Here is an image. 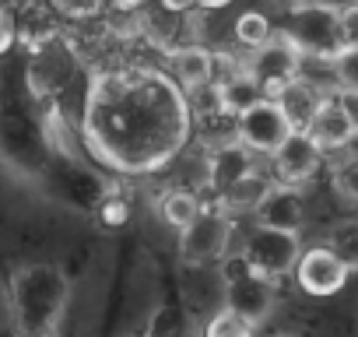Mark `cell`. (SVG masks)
I'll use <instances>...</instances> for the list:
<instances>
[{"instance_id":"4fadbf2b","label":"cell","mask_w":358,"mask_h":337,"mask_svg":"<svg viewBox=\"0 0 358 337\" xmlns=\"http://www.w3.org/2000/svg\"><path fill=\"white\" fill-rule=\"evenodd\" d=\"M169 74H172V81L183 92H201V88L215 85L218 60L201 43H187V46H176L169 53Z\"/></svg>"},{"instance_id":"9c48e42d","label":"cell","mask_w":358,"mask_h":337,"mask_svg":"<svg viewBox=\"0 0 358 337\" xmlns=\"http://www.w3.org/2000/svg\"><path fill=\"white\" fill-rule=\"evenodd\" d=\"M348 267L334 257V250L323 243V246H309L302 250L292 278L295 285L306 292V295H316V299H327V295H337L344 285H348Z\"/></svg>"},{"instance_id":"5b68a950","label":"cell","mask_w":358,"mask_h":337,"mask_svg":"<svg viewBox=\"0 0 358 337\" xmlns=\"http://www.w3.org/2000/svg\"><path fill=\"white\" fill-rule=\"evenodd\" d=\"M232 218L218 208H204L183 232H179V257L194 267H215L229 257Z\"/></svg>"},{"instance_id":"30bf717a","label":"cell","mask_w":358,"mask_h":337,"mask_svg":"<svg viewBox=\"0 0 358 337\" xmlns=\"http://www.w3.org/2000/svg\"><path fill=\"white\" fill-rule=\"evenodd\" d=\"M271 165H274V180L278 183H288V187H306L320 168H323V151L316 148V141L306 134V130H295L274 155H271Z\"/></svg>"},{"instance_id":"e0dca14e","label":"cell","mask_w":358,"mask_h":337,"mask_svg":"<svg viewBox=\"0 0 358 337\" xmlns=\"http://www.w3.org/2000/svg\"><path fill=\"white\" fill-rule=\"evenodd\" d=\"M201 211H204V204H201V197H197L194 190H169V194H162V201H158V215H162L165 225H172L176 232H183Z\"/></svg>"},{"instance_id":"2e32d148","label":"cell","mask_w":358,"mask_h":337,"mask_svg":"<svg viewBox=\"0 0 358 337\" xmlns=\"http://www.w3.org/2000/svg\"><path fill=\"white\" fill-rule=\"evenodd\" d=\"M334 88H320L313 78H295L292 85H285L278 95H274V102L285 109V116L292 120V127L295 130H306L309 127V120L316 116V109L323 106V99L330 95Z\"/></svg>"},{"instance_id":"83f0119b","label":"cell","mask_w":358,"mask_h":337,"mask_svg":"<svg viewBox=\"0 0 358 337\" xmlns=\"http://www.w3.org/2000/svg\"><path fill=\"white\" fill-rule=\"evenodd\" d=\"M162 8L172 11V15H187V11L197 8V0H162Z\"/></svg>"},{"instance_id":"4316f807","label":"cell","mask_w":358,"mask_h":337,"mask_svg":"<svg viewBox=\"0 0 358 337\" xmlns=\"http://www.w3.org/2000/svg\"><path fill=\"white\" fill-rule=\"evenodd\" d=\"M11 43H15V22H11V15L4 8H0V57L11 50Z\"/></svg>"},{"instance_id":"8fae6325","label":"cell","mask_w":358,"mask_h":337,"mask_svg":"<svg viewBox=\"0 0 358 337\" xmlns=\"http://www.w3.org/2000/svg\"><path fill=\"white\" fill-rule=\"evenodd\" d=\"M253 222L264 229H281V232H302L306 225V201L299 187L288 183H271L260 204L253 208Z\"/></svg>"},{"instance_id":"4dcf8cb0","label":"cell","mask_w":358,"mask_h":337,"mask_svg":"<svg viewBox=\"0 0 358 337\" xmlns=\"http://www.w3.org/2000/svg\"><path fill=\"white\" fill-rule=\"evenodd\" d=\"M18 337H60L57 330H50V334H18Z\"/></svg>"},{"instance_id":"d4e9b609","label":"cell","mask_w":358,"mask_h":337,"mask_svg":"<svg viewBox=\"0 0 358 337\" xmlns=\"http://www.w3.org/2000/svg\"><path fill=\"white\" fill-rule=\"evenodd\" d=\"M341 36H344V46H358V4L341 8Z\"/></svg>"},{"instance_id":"8992f818","label":"cell","mask_w":358,"mask_h":337,"mask_svg":"<svg viewBox=\"0 0 358 337\" xmlns=\"http://www.w3.org/2000/svg\"><path fill=\"white\" fill-rule=\"evenodd\" d=\"M239 257L253 271H260V274H267V278L278 281V278H285V274L295 271V264L302 257V243H299V232H281V229L253 225L250 236L243 239Z\"/></svg>"},{"instance_id":"7a4b0ae2","label":"cell","mask_w":358,"mask_h":337,"mask_svg":"<svg viewBox=\"0 0 358 337\" xmlns=\"http://www.w3.org/2000/svg\"><path fill=\"white\" fill-rule=\"evenodd\" d=\"M71 281L57 264H25L11 278V316L18 334H50L60 327Z\"/></svg>"},{"instance_id":"1f68e13d","label":"cell","mask_w":358,"mask_h":337,"mask_svg":"<svg viewBox=\"0 0 358 337\" xmlns=\"http://www.w3.org/2000/svg\"><path fill=\"white\" fill-rule=\"evenodd\" d=\"M278 337H295V334H278Z\"/></svg>"},{"instance_id":"f546056e","label":"cell","mask_w":358,"mask_h":337,"mask_svg":"<svg viewBox=\"0 0 358 337\" xmlns=\"http://www.w3.org/2000/svg\"><path fill=\"white\" fill-rule=\"evenodd\" d=\"M113 4H116V8H123V11H134V8H141V4H144V0H113Z\"/></svg>"},{"instance_id":"3957f363","label":"cell","mask_w":358,"mask_h":337,"mask_svg":"<svg viewBox=\"0 0 358 337\" xmlns=\"http://www.w3.org/2000/svg\"><path fill=\"white\" fill-rule=\"evenodd\" d=\"M306 60H334L344 50L341 8L330 0H292L278 29Z\"/></svg>"},{"instance_id":"cb8c5ba5","label":"cell","mask_w":358,"mask_h":337,"mask_svg":"<svg viewBox=\"0 0 358 337\" xmlns=\"http://www.w3.org/2000/svg\"><path fill=\"white\" fill-rule=\"evenodd\" d=\"M183 334V313L176 306H158L148 323V337H179Z\"/></svg>"},{"instance_id":"f1b7e54d","label":"cell","mask_w":358,"mask_h":337,"mask_svg":"<svg viewBox=\"0 0 358 337\" xmlns=\"http://www.w3.org/2000/svg\"><path fill=\"white\" fill-rule=\"evenodd\" d=\"M232 0H197V8H229Z\"/></svg>"},{"instance_id":"ffe728a7","label":"cell","mask_w":358,"mask_h":337,"mask_svg":"<svg viewBox=\"0 0 358 337\" xmlns=\"http://www.w3.org/2000/svg\"><path fill=\"white\" fill-rule=\"evenodd\" d=\"M271 183H274V180H264L260 173H253V176H246L243 183H236L229 194H222V204L232 208V211H253V208L260 204V197L267 194Z\"/></svg>"},{"instance_id":"ac0fdd59","label":"cell","mask_w":358,"mask_h":337,"mask_svg":"<svg viewBox=\"0 0 358 337\" xmlns=\"http://www.w3.org/2000/svg\"><path fill=\"white\" fill-rule=\"evenodd\" d=\"M274 36H278V32H274V22H271L264 11H246V15L236 18V43H239L246 53L267 46Z\"/></svg>"},{"instance_id":"ba28073f","label":"cell","mask_w":358,"mask_h":337,"mask_svg":"<svg viewBox=\"0 0 358 337\" xmlns=\"http://www.w3.org/2000/svg\"><path fill=\"white\" fill-rule=\"evenodd\" d=\"M246 71L253 74V81L267 92V99H274L285 85H292L295 78H302V67H306V57L278 32L267 46L253 50L246 60Z\"/></svg>"},{"instance_id":"9a60e30c","label":"cell","mask_w":358,"mask_h":337,"mask_svg":"<svg viewBox=\"0 0 358 337\" xmlns=\"http://www.w3.org/2000/svg\"><path fill=\"white\" fill-rule=\"evenodd\" d=\"M306 134L316 141V148H320L323 155L344 151V148L355 141L351 120H348V113L341 109V102H337V92H330V95L323 99V106H320V109H316V116L309 120Z\"/></svg>"},{"instance_id":"603a6c76","label":"cell","mask_w":358,"mask_h":337,"mask_svg":"<svg viewBox=\"0 0 358 337\" xmlns=\"http://www.w3.org/2000/svg\"><path fill=\"white\" fill-rule=\"evenodd\" d=\"M330 74H334V88L358 92V46H344L330 60Z\"/></svg>"},{"instance_id":"484cf974","label":"cell","mask_w":358,"mask_h":337,"mask_svg":"<svg viewBox=\"0 0 358 337\" xmlns=\"http://www.w3.org/2000/svg\"><path fill=\"white\" fill-rule=\"evenodd\" d=\"M337 102H341V109L348 113L351 130H355V137H358V92H344V88H337Z\"/></svg>"},{"instance_id":"7402d4cb","label":"cell","mask_w":358,"mask_h":337,"mask_svg":"<svg viewBox=\"0 0 358 337\" xmlns=\"http://www.w3.org/2000/svg\"><path fill=\"white\" fill-rule=\"evenodd\" d=\"M330 187H334L337 197H344L348 204H358V155H344V158L330 168Z\"/></svg>"},{"instance_id":"52a82bcc","label":"cell","mask_w":358,"mask_h":337,"mask_svg":"<svg viewBox=\"0 0 358 337\" xmlns=\"http://www.w3.org/2000/svg\"><path fill=\"white\" fill-rule=\"evenodd\" d=\"M232 134H236V141L246 144L253 155H267V158H271V155L295 134V127H292V120L285 116V109H281L274 99H264V102H257L253 109H246V113L236 120Z\"/></svg>"},{"instance_id":"7c38bea8","label":"cell","mask_w":358,"mask_h":337,"mask_svg":"<svg viewBox=\"0 0 358 337\" xmlns=\"http://www.w3.org/2000/svg\"><path fill=\"white\" fill-rule=\"evenodd\" d=\"M253 173H257L253 151H250L246 144H239L236 134H232V141H218V144L211 148V155H208V187H211L218 197L229 194L236 183H243V180L253 176Z\"/></svg>"},{"instance_id":"5bb4252c","label":"cell","mask_w":358,"mask_h":337,"mask_svg":"<svg viewBox=\"0 0 358 337\" xmlns=\"http://www.w3.org/2000/svg\"><path fill=\"white\" fill-rule=\"evenodd\" d=\"M215 92H218V106L225 116L239 120L246 109H253L257 102L267 99V92L253 81V74L246 71V64H229L225 74H215Z\"/></svg>"},{"instance_id":"44dd1931","label":"cell","mask_w":358,"mask_h":337,"mask_svg":"<svg viewBox=\"0 0 358 337\" xmlns=\"http://www.w3.org/2000/svg\"><path fill=\"white\" fill-rule=\"evenodd\" d=\"M253 334H257V327L246 323L243 316H236V313L225 309V306H218V309L204 320V330H201V337H253Z\"/></svg>"},{"instance_id":"d6986e66","label":"cell","mask_w":358,"mask_h":337,"mask_svg":"<svg viewBox=\"0 0 358 337\" xmlns=\"http://www.w3.org/2000/svg\"><path fill=\"white\" fill-rule=\"evenodd\" d=\"M327 246L334 250V257H337L351 274H358V222H355V218L334 225L330 236H327Z\"/></svg>"},{"instance_id":"6da1fadb","label":"cell","mask_w":358,"mask_h":337,"mask_svg":"<svg viewBox=\"0 0 358 337\" xmlns=\"http://www.w3.org/2000/svg\"><path fill=\"white\" fill-rule=\"evenodd\" d=\"M165 85H151V78L144 74L99 78L88 99L85 130L106 162L127 168V173H137V168H148L155 158H169L151 137L165 134L179 144L187 130V116L179 95Z\"/></svg>"},{"instance_id":"277c9868","label":"cell","mask_w":358,"mask_h":337,"mask_svg":"<svg viewBox=\"0 0 358 337\" xmlns=\"http://www.w3.org/2000/svg\"><path fill=\"white\" fill-rule=\"evenodd\" d=\"M222 306L243 316L246 323L260 327L278 309V281L253 271L239 253L222 260Z\"/></svg>"}]
</instances>
